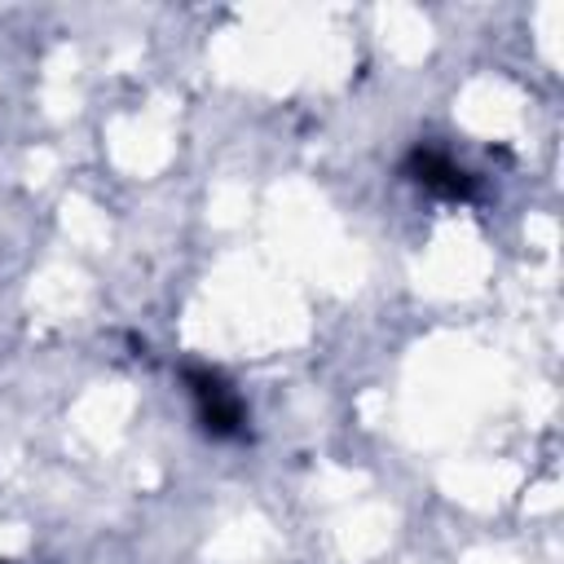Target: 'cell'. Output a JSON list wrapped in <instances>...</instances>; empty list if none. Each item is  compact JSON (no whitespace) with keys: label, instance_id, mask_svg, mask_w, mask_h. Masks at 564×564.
Here are the masks:
<instances>
[{"label":"cell","instance_id":"cell-2","mask_svg":"<svg viewBox=\"0 0 564 564\" xmlns=\"http://www.w3.org/2000/svg\"><path fill=\"white\" fill-rule=\"evenodd\" d=\"M414 172H419V181L427 185V189H436V194H445V198H467V176L449 163V159H441V154H414Z\"/></svg>","mask_w":564,"mask_h":564},{"label":"cell","instance_id":"cell-1","mask_svg":"<svg viewBox=\"0 0 564 564\" xmlns=\"http://www.w3.org/2000/svg\"><path fill=\"white\" fill-rule=\"evenodd\" d=\"M189 383H194L198 414H203L207 432H216V436H234V432H242V405H238L234 388H225V383H220L216 375H207V370H194Z\"/></svg>","mask_w":564,"mask_h":564}]
</instances>
